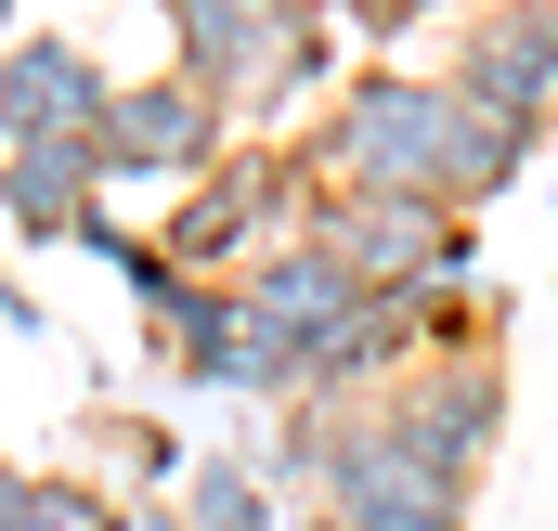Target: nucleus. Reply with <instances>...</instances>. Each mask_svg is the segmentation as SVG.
I'll use <instances>...</instances> for the list:
<instances>
[{"label":"nucleus","mask_w":558,"mask_h":531,"mask_svg":"<svg viewBox=\"0 0 558 531\" xmlns=\"http://www.w3.org/2000/svg\"><path fill=\"white\" fill-rule=\"evenodd\" d=\"M260 467H274L286 519H325V531H468V519H481V480H441L377 402L274 415Z\"/></svg>","instance_id":"f03ea898"},{"label":"nucleus","mask_w":558,"mask_h":531,"mask_svg":"<svg viewBox=\"0 0 558 531\" xmlns=\"http://www.w3.org/2000/svg\"><path fill=\"white\" fill-rule=\"evenodd\" d=\"M325 13H338L351 39H377V65H403V39L428 26V0H325Z\"/></svg>","instance_id":"ddd939ff"},{"label":"nucleus","mask_w":558,"mask_h":531,"mask_svg":"<svg viewBox=\"0 0 558 531\" xmlns=\"http://www.w3.org/2000/svg\"><path fill=\"white\" fill-rule=\"evenodd\" d=\"M234 143H247V131L221 118V91H195L182 65H156V78H118V91H105V118H92V156H105V182H156V195L208 182Z\"/></svg>","instance_id":"423d86ee"},{"label":"nucleus","mask_w":558,"mask_h":531,"mask_svg":"<svg viewBox=\"0 0 558 531\" xmlns=\"http://www.w3.org/2000/svg\"><path fill=\"white\" fill-rule=\"evenodd\" d=\"M441 78L481 104V118H507V131H558V0H481V13H454V39H441Z\"/></svg>","instance_id":"0eeeda50"},{"label":"nucleus","mask_w":558,"mask_h":531,"mask_svg":"<svg viewBox=\"0 0 558 531\" xmlns=\"http://www.w3.org/2000/svg\"><path fill=\"white\" fill-rule=\"evenodd\" d=\"M0 531H52V506H39V467H13V454H0Z\"/></svg>","instance_id":"4468645a"},{"label":"nucleus","mask_w":558,"mask_h":531,"mask_svg":"<svg viewBox=\"0 0 558 531\" xmlns=\"http://www.w3.org/2000/svg\"><path fill=\"white\" fill-rule=\"evenodd\" d=\"M169 506H182V531H286V493H274V467H260V441H221V454H182Z\"/></svg>","instance_id":"f8f14e48"},{"label":"nucleus","mask_w":558,"mask_h":531,"mask_svg":"<svg viewBox=\"0 0 558 531\" xmlns=\"http://www.w3.org/2000/svg\"><path fill=\"white\" fill-rule=\"evenodd\" d=\"M312 208H325V182L299 169V143H234L208 182H182L156 208V247H169V272H195V285H247L274 247L312 234Z\"/></svg>","instance_id":"20e7f679"},{"label":"nucleus","mask_w":558,"mask_h":531,"mask_svg":"<svg viewBox=\"0 0 558 531\" xmlns=\"http://www.w3.org/2000/svg\"><path fill=\"white\" fill-rule=\"evenodd\" d=\"M299 143V169L325 182V195H428V208H494V195H520V169L546 156L533 131H507V118H481L441 65H351L338 91H325V118Z\"/></svg>","instance_id":"f257e3e1"},{"label":"nucleus","mask_w":558,"mask_h":531,"mask_svg":"<svg viewBox=\"0 0 558 531\" xmlns=\"http://www.w3.org/2000/svg\"><path fill=\"white\" fill-rule=\"evenodd\" d=\"M234 324H247V298L182 272V285L143 311V350H156V376H182V390H221V402H234Z\"/></svg>","instance_id":"9b49d317"},{"label":"nucleus","mask_w":558,"mask_h":531,"mask_svg":"<svg viewBox=\"0 0 558 531\" xmlns=\"http://www.w3.org/2000/svg\"><path fill=\"white\" fill-rule=\"evenodd\" d=\"M92 221H105V156H92V131L0 156V234L13 247H78Z\"/></svg>","instance_id":"9d476101"},{"label":"nucleus","mask_w":558,"mask_h":531,"mask_svg":"<svg viewBox=\"0 0 558 531\" xmlns=\"http://www.w3.org/2000/svg\"><path fill=\"white\" fill-rule=\"evenodd\" d=\"M377 415L416 441L441 480H481L494 467V441H507V350H468V363H416V376H390Z\"/></svg>","instance_id":"6e6552de"},{"label":"nucleus","mask_w":558,"mask_h":531,"mask_svg":"<svg viewBox=\"0 0 558 531\" xmlns=\"http://www.w3.org/2000/svg\"><path fill=\"white\" fill-rule=\"evenodd\" d=\"M105 52L78 39V26H13L0 39V156L13 143H78L92 118H105Z\"/></svg>","instance_id":"1a4fd4ad"},{"label":"nucleus","mask_w":558,"mask_h":531,"mask_svg":"<svg viewBox=\"0 0 558 531\" xmlns=\"http://www.w3.org/2000/svg\"><path fill=\"white\" fill-rule=\"evenodd\" d=\"M169 65L195 91H221V118L247 143H286V118L312 131L338 91V13L325 0H156Z\"/></svg>","instance_id":"7ed1b4c3"},{"label":"nucleus","mask_w":558,"mask_h":531,"mask_svg":"<svg viewBox=\"0 0 558 531\" xmlns=\"http://www.w3.org/2000/svg\"><path fill=\"white\" fill-rule=\"evenodd\" d=\"M0 324H13V337H52V311H39V298L13 285V260H0Z\"/></svg>","instance_id":"dca6fc26"},{"label":"nucleus","mask_w":558,"mask_h":531,"mask_svg":"<svg viewBox=\"0 0 558 531\" xmlns=\"http://www.w3.org/2000/svg\"><path fill=\"white\" fill-rule=\"evenodd\" d=\"M0 26H13V0H0Z\"/></svg>","instance_id":"a211bd4d"},{"label":"nucleus","mask_w":558,"mask_h":531,"mask_svg":"<svg viewBox=\"0 0 558 531\" xmlns=\"http://www.w3.org/2000/svg\"><path fill=\"white\" fill-rule=\"evenodd\" d=\"M428 13H481V0H428Z\"/></svg>","instance_id":"f3484780"},{"label":"nucleus","mask_w":558,"mask_h":531,"mask_svg":"<svg viewBox=\"0 0 558 531\" xmlns=\"http://www.w3.org/2000/svg\"><path fill=\"white\" fill-rule=\"evenodd\" d=\"M105 531H182V506H169V493H118V519Z\"/></svg>","instance_id":"2eb2a0df"},{"label":"nucleus","mask_w":558,"mask_h":531,"mask_svg":"<svg viewBox=\"0 0 558 531\" xmlns=\"http://www.w3.org/2000/svg\"><path fill=\"white\" fill-rule=\"evenodd\" d=\"M312 247L351 272L364 298L481 285V221H468V208H428V195H325V208H312Z\"/></svg>","instance_id":"39448f33"}]
</instances>
